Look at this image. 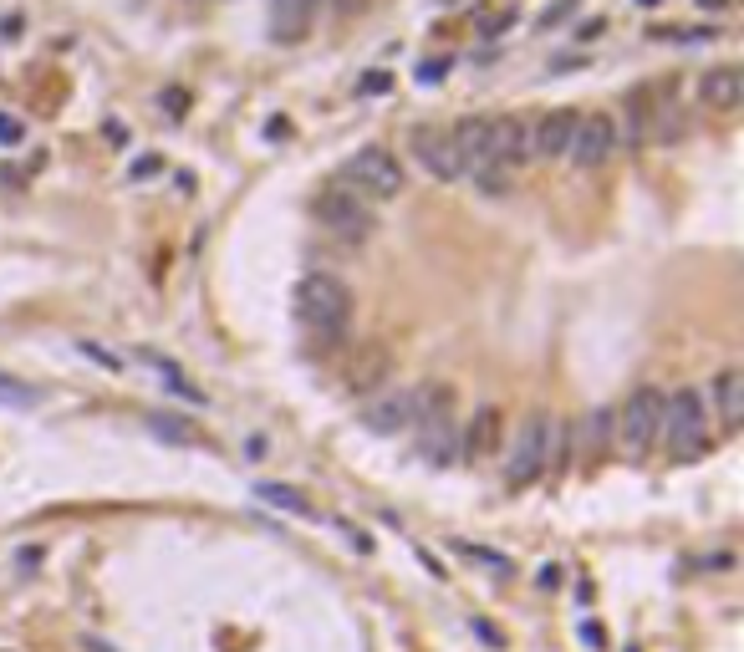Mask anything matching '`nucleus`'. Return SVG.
I'll list each match as a JSON object with an SVG mask.
<instances>
[{
    "mask_svg": "<svg viewBox=\"0 0 744 652\" xmlns=\"http://www.w3.org/2000/svg\"><path fill=\"white\" fill-rule=\"evenodd\" d=\"M734 0H699V11H729Z\"/></svg>",
    "mask_w": 744,
    "mask_h": 652,
    "instance_id": "obj_27",
    "label": "nucleus"
},
{
    "mask_svg": "<svg viewBox=\"0 0 744 652\" xmlns=\"http://www.w3.org/2000/svg\"><path fill=\"white\" fill-rule=\"evenodd\" d=\"M138 357H143V362H153V372H159V377H164V383L174 387V392H179V398H189V403H199V398H205V392H199V387L189 383L184 372H179V362H168V357L148 352V346H138Z\"/></svg>",
    "mask_w": 744,
    "mask_h": 652,
    "instance_id": "obj_17",
    "label": "nucleus"
},
{
    "mask_svg": "<svg viewBox=\"0 0 744 652\" xmlns=\"http://www.w3.org/2000/svg\"><path fill=\"white\" fill-rule=\"evenodd\" d=\"M551 433H556V418L551 413H525L515 428V439H510V448H505V479L515 489L536 485L540 474L551 469Z\"/></svg>",
    "mask_w": 744,
    "mask_h": 652,
    "instance_id": "obj_4",
    "label": "nucleus"
},
{
    "mask_svg": "<svg viewBox=\"0 0 744 652\" xmlns=\"http://www.w3.org/2000/svg\"><path fill=\"white\" fill-rule=\"evenodd\" d=\"M77 352H82V357H92V362L103 367V372H123V357H118V352H112V346H103V342H77Z\"/></svg>",
    "mask_w": 744,
    "mask_h": 652,
    "instance_id": "obj_21",
    "label": "nucleus"
},
{
    "mask_svg": "<svg viewBox=\"0 0 744 652\" xmlns=\"http://www.w3.org/2000/svg\"><path fill=\"white\" fill-rule=\"evenodd\" d=\"M531 163V118H490V168L510 174Z\"/></svg>",
    "mask_w": 744,
    "mask_h": 652,
    "instance_id": "obj_11",
    "label": "nucleus"
},
{
    "mask_svg": "<svg viewBox=\"0 0 744 652\" xmlns=\"http://www.w3.org/2000/svg\"><path fill=\"white\" fill-rule=\"evenodd\" d=\"M454 387L449 383H429L414 392V428H418V448L423 459L449 464L459 448V428H454Z\"/></svg>",
    "mask_w": 744,
    "mask_h": 652,
    "instance_id": "obj_3",
    "label": "nucleus"
},
{
    "mask_svg": "<svg viewBox=\"0 0 744 652\" xmlns=\"http://www.w3.org/2000/svg\"><path fill=\"white\" fill-rule=\"evenodd\" d=\"M316 220L327 224L337 240L362 244L372 235V204L352 189H327V194H316Z\"/></svg>",
    "mask_w": 744,
    "mask_h": 652,
    "instance_id": "obj_7",
    "label": "nucleus"
},
{
    "mask_svg": "<svg viewBox=\"0 0 744 652\" xmlns=\"http://www.w3.org/2000/svg\"><path fill=\"white\" fill-rule=\"evenodd\" d=\"M581 637H586L592 648H601V627H597V622H586V627H581Z\"/></svg>",
    "mask_w": 744,
    "mask_h": 652,
    "instance_id": "obj_26",
    "label": "nucleus"
},
{
    "mask_svg": "<svg viewBox=\"0 0 744 652\" xmlns=\"http://www.w3.org/2000/svg\"><path fill=\"white\" fill-rule=\"evenodd\" d=\"M571 128H577V113H546V118H531V163H561L566 159Z\"/></svg>",
    "mask_w": 744,
    "mask_h": 652,
    "instance_id": "obj_12",
    "label": "nucleus"
},
{
    "mask_svg": "<svg viewBox=\"0 0 744 652\" xmlns=\"http://www.w3.org/2000/svg\"><path fill=\"white\" fill-rule=\"evenodd\" d=\"M0 403L36 408L42 403V387H31V383H21V377H5V372H0Z\"/></svg>",
    "mask_w": 744,
    "mask_h": 652,
    "instance_id": "obj_19",
    "label": "nucleus"
},
{
    "mask_svg": "<svg viewBox=\"0 0 744 652\" xmlns=\"http://www.w3.org/2000/svg\"><path fill=\"white\" fill-rule=\"evenodd\" d=\"M408 153H414V163L429 174V179H438V183L464 179V163H459V153H454V138H449L444 128H414V133H408Z\"/></svg>",
    "mask_w": 744,
    "mask_h": 652,
    "instance_id": "obj_9",
    "label": "nucleus"
},
{
    "mask_svg": "<svg viewBox=\"0 0 744 652\" xmlns=\"http://www.w3.org/2000/svg\"><path fill=\"white\" fill-rule=\"evenodd\" d=\"M352 311H357V301H352V285L342 276L311 270V276L296 281V322L306 326L311 337H327V342L347 337Z\"/></svg>",
    "mask_w": 744,
    "mask_h": 652,
    "instance_id": "obj_1",
    "label": "nucleus"
},
{
    "mask_svg": "<svg viewBox=\"0 0 744 652\" xmlns=\"http://www.w3.org/2000/svg\"><path fill=\"white\" fill-rule=\"evenodd\" d=\"M617 153V122L607 113H577V128H571V143H566V163L577 168H601V163Z\"/></svg>",
    "mask_w": 744,
    "mask_h": 652,
    "instance_id": "obj_8",
    "label": "nucleus"
},
{
    "mask_svg": "<svg viewBox=\"0 0 744 652\" xmlns=\"http://www.w3.org/2000/svg\"><path fill=\"white\" fill-rule=\"evenodd\" d=\"M362 423L372 433H398V428L414 423V392H383V398H372L368 413H362Z\"/></svg>",
    "mask_w": 744,
    "mask_h": 652,
    "instance_id": "obj_15",
    "label": "nucleus"
},
{
    "mask_svg": "<svg viewBox=\"0 0 744 652\" xmlns=\"http://www.w3.org/2000/svg\"><path fill=\"white\" fill-rule=\"evenodd\" d=\"M663 433V392L658 387H638L622 408H612V448L627 454H647Z\"/></svg>",
    "mask_w": 744,
    "mask_h": 652,
    "instance_id": "obj_6",
    "label": "nucleus"
},
{
    "mask_svg": "<svg viewBox=\"0 0 744 652\" xmlns=\"http://www.w3.org/2000/svg\"><path fill=\"white\" fill-rule=\"evenodd\" d=\"M388 72H368V77H362V92H388Z\"/></svg>",
    "mask_w": 744,
    "mask_h": 652,
    "instance_id": "obj_25",
    "label": "nucleus"
},
{
    "mask_svg": "<svg viewBox=\"0 0 744 652\" xmlns=\"http://www.w3.org/2000/svg\"><path fill=\"white\" fill-rule=\"evenodd\" d=\"M703 403H709L714 433H740L744 428V367H719V377L703 387Z\"/></svg>",
    "mask_w": 744,
    "mask_h": 652,
    "instance_id": "obj_10",
    "label": "nucleus"
},
{
    "mask_svg": "<svg viewBox=\"0 0 744 652\" xmlns=\"http://www.w3.org/2000/svg\"><path fill=\"white\" fill-rule=\"evenodd\" d=\"M500 448H505V413L495 403H479L469 428H464V454L469 459H495Z\"/></svg>",
    "mask_w": 744,
    "mask_h": 652,
    "instance_id": "obj_14",
    "label": "nucleus"
},
{
    "mask_svg": "<svg viewBox=\"0 0 744 652\" xmlns=\"http://www.w3.org/2000/svg\"><path fill=\"white\" fill-rule=\"evenodd\" d=\"M21 138H26L21 118H11V113H0V143H21Z\"/></svg>",
    "mask_w": 744,
    "mask_h": 652,
    "instance_id": "obj_23",
    "label": "nucleus"
},
{
    "mask_svg": "<svg viewBox=\"0 0 744 652\" xmlns=\"http://www.w3.org/2000/svg\"><path fill=\"white\" fill-rule=\"evenodd\" d=\"M311 5H316V0H275V5H270V31H275L281 41L306 36V26H311Z\"/></svg>",
    "mask_w": 744,
    "mask_h": 652,
    "instance_id": "obj_16",
    "label": "nucleus"
},
{
    "mask_svg": "<svg viewBox=\"0 0 744 652\" xmlns=\"http://www.w3.org/2000/svg\"><path fill=\"white\" fill-rule=\"evenodd\" d=\"M153 433L174 439V444H205V428L189 423V418H168V413H153Z\"/></svg>",
    "mask_w": 744,
    "mask_h": 652,
    "instance_id": "obj_18",
    "label": "nucleus"
},
{
    "mask_svg": "<svg viewBox=\"0 0 744 652\" xmlns=\"http://www.w3.org/2000/svg\"><path fill=\"white\" fill-rule=\"evenodd\" d=\"M694 92H699L703 107H714V113H734L744 102V72L734 61H724V66H709L699 82H694Z\"/></svg>",
    "mask_w": 744,
    "mask_h": 652,
    "instance_id": "obj_13",
    "label": "nucleus"
},
{
    "mask_svg": "<svg viewBox=\"0 0 744 652\" xmlns=\"http://www.w3.org/2000/svg\"><path fill=\"white\" fill-rule=\"evenodd\" d=\"M403 183H408V174H403V163H398L388 148H357L347 159V168H342V189L362 194L368 204L398 199Z\"/></svg>",
    "mask_w": 744,
    "mask_h": 652,
    "instance_id": "obj_5",
    "label": "nucleus"
},
{
    "mask_svg": "<svg viewBox=\"0 0 744 652\" xmlns=\"http://www.w3.org/2000/svg\"><path fill=\"white\" fill-rule=\"evenodd\" d=\"M663 444L673 448L678 459H699L714 444V418H709V403H703V387H678L663 398Z\"/></svg>",
    "mask_w": 744,
    "mask_h": 652,
    "instance_id": "obj_2",
    "label": "nucleus"
},
{
    "mask_svg": "<svg viewBox=\"0 0 744 652\" xmlns=\"http://www.w3.org/2000/svg\"><path fill=\"white\" fill-rule=\"evenodd\" d=\"M331 11H337V16H362L368 0H331Z\"/></svg>",
    "mask_w": 744,
    "mask_h": 652,
    "instance_id": "obj_24",
    "label": "nucleus"
},
{
    "mask_svg": "<svg viewBox=\"0 0 744 652\" xmlns=\"http://www.w3.org/2000/svg\"><path fill=\"white\" fill-rule=\"evenodd\" d=\"M459 555H469V561H479V566L500 570V576L510 570V561H505V555H495V550H484V546H459Z\"/></svg>",
    "mask_w": 744,
    "mask_h": 652,
    "instance_id": "obj_22",
    "label": "nucleus"
},
{
    "mask_svg": "<svg viewBox=\"0 0 744 652\" xmlns=\"http://www.w3.org/2000/svg\"><path fill=\"white\" fill-rule=\"evenodd\" d=\"M255 494H260V500H270V505L291 509V515H311V505L301 500V494H291L286 485H255Z\"/></svg>",
    "mask_w": 744,
    "mask_h": 652,
    "instance_id": "obj_20",
    "label": "nucleus"
}]
</instances>
